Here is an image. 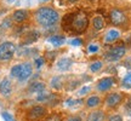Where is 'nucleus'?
Masks as SVG:
<instances>
[{"mask_svg": "<svg viewBox=\"0 0 131 121\" xmlns=\"http://www.w3.org/2000/svg\"><path fill=\"white\" fill-rule=\"evenodd\" d=\"M88 26H89V18H88V15L83 11L70 14L66 16L63 19V29L68 32H73L75 34L85 32Z\"/></svg>", "mask_w": 131, "mask_h": 121, "instance_id": "1", "label": "nucleus"}, {"mask_svg": "<svg viewBox=\"0 0 131 121\" xmlns=\"http://www.w3.org/2000/svg\"><path fill=\"white\" fill-rule=\"evenodd\" d=\"M35 19L42 27H52L58 22L60 15L51 7H40L35 12Z\"/></svg>", "mask_w": 131, "mask_h": 121, "instance_id": "2", "label": "nucleus"}, {"mask_svg": "<svg viewBox=\"0 0 131 121\" xmlns=\"http://www.w3.org/2000/svg\"><path fill=\"white\" fill-rule=\"evenodd\" d=\"M15 52H16V46L14 42L5 41L0 44V60H10L12 59Z\"/></svg>", "mask_w": 131, "mask_h": 121, "instance_id": "3", "label": "nucleus"}, {"mask_svg": "<svg viewBox=\"0 0 131 121\" xmlns=\"http://www.w3.org/2000/svg\"><path fill=\"white\" fill-rule=\"evenodd\" d=\"M125 52H126V49L123 46V45L113 47V49H111V50L107 52L106 58H107V60H109V62H117V60H119L120 58L124 57Z\"/></svg>", "mask_w": 131, "mask_h": 121, "instance_id": "4", "label": "nucleus"}, {"mask_svg": "<svg viewBox=\"0 0 131 121\" xmlns=\"http://www.w3.org/2000/svg\"><path fill=\"white\" fill-rule=\"evenodd\" d=\"M45 114H46L45 108L41 105H35L28 112V119L29 120H38V119H41Z\"/></svg>", "mask_w": 131, "mask_h": 121, "instance_id": "5", "label": "nucleus"}, {"mask_svg": "<svg viewBox=\"0 0 131 121\" xmlns=\"http://www.w3.org/2000/svg\"><path fill=\"white\" fill-rule=\"evenodd\" d=\"M111 21H112L113 24H115V26H120V24L125 23L126 17H125V15L123 14L120 10L114 9V10L111 11Z\"/></svg>", "mask_w": 131, "mask_h": 121, "instance_id": "6", "label": "nucleus"}, {"mask_svg": "<svg viewBox=\"0 0 131 121\" xmlns=\"http://www.w3.org/2000/svg\"><path fill=\"white\" fill-rule=\"evenodd\" d=\"M32 73H33L32 64H30L29 62L23 63V64H22V70H21V74H19V76H18V81L23 82V81H26V80H28L29 78H30Z\"/></svg>", "mask_w": 131, "mask_h": 121, "instance_id": "7", "label": "nucleus"}, {"mask_svg": "<svg viewBox=\"0 0 131 121\" xmlns=\"http://www.w3.org/2000/svg\"><path fill=\"white\" fill-rule=\"evenodd\" d=\"M11 92H12V84H11L10 79L5 78L0 81V93L5 97H9Z\"/></svg>", "mask_w": 131, "mask_h": 121, "instance_id": "8", "label": "nucleus"}, {"mask_svg": "<svg viewBox=\"0 0 131 121\" xmlns=\"http://www.w3.org/2000/svg\"><path fill=\"white\" fill-rule=\"evenodd\" d=\"M72 64H73V60L70 59V58H68V57H63V58L57 60L56 69L60 70V71H67V70L70 69Z\"/></svg>", "mask_w": 131, "mask_h": 121, "instance_id": "9", "label": "nucleus"}, {"mask_svg": "<svg viewBox=\"0 0 131 121\" xmlns=\"http://www.w3.org/2000/svg\"><path fill=\"white\" fill-rule=\"evenodd\" d=\"M113 85H114L113 78H103V79H101L98 81L97 89L100 90V91H108Z\"/></svg>", "mask_w": 131, "mask_h": 121, "instance_id": "10", "label": "nucleus"}, {"mask_svg": "<svg viewBox=\"0 0 131 121\" xmlns=\"http://www.w3.org/2000/svg\"><path fill=\"white\" fill-rule=\"evenodd\" d=\"M120 102H122V94H119V93H112V94H109L107 101H106L108 107H115Z\"/></svg>", "mask_w": 131, "mask_h": 121, "instance_id": "11", "label": "nucleus"}, {"mask_svg": "<svg viewBox=\"0 0 131 121\" xmlns=\"http://www.w3.org/2000/svg\"><path fill=\"white\" fill-rule=\"evenodd\" d=\"M28 17V12L26 11V10H17V11H15L14 15H12V18H14L15 22H17V23H22L24 22L26 19Z\"/></svg>", "mask_w": 131, "mask_h": 121, "instance_id": "12", "label": "nucleus"}, {"mask_svg": "<svg viewBox=\"0 0 131 121\" xmlns=\"http://www.w3.org/2000/svg\"><path fill=\"white\" fill-rule=\"evenodd\" d=\"M29 91L33 93H41L45 92V84L44 82H33L30 86H29Z\"/></svg>", "mask_w": 131, "mask_h": 121, "instance_id": "13", "label": "nucleus"}, {"mask_svg": "<svg viewBox=\"0 0 131 121\" xmlns=\"http://www.w3.org/2000/svg\"><path fill=\"white\" fill-rule=\"evenodd\" d=\"M119 37H120V34H119L118 30H115V29H111V30L106 34L104 40H106V42H113V41H115V40H118Z\"/></svg>", "mask_w": 131, "mask_h": 121, "instance_id": "14", "label": "nucleus"}, {"mask_svg": "<svg viewBox=\"0 0 131 121\" xmlns=\"http://www.w3.org/2000/svg\"><path fill=\"white\" fill-rule=\"evenodd\" d=\"M49 41L51 42L53 46H61L66 42V39L61 35H52L49 38Z\"/></svg>", "mask_w": 131, "mask_h": 121, "instance_id": "15", "label": "nucleus"}, {"mask_svg": "<svg viewBox=\"0 0 131 121\" xmlns=\"http://www.w3.org/2000/svg\"><path fill=\"white\" fill-rule=\"evenodd\" d=\"M50 85H51L52 89H56V90H60L63 85V79L61 76H53L50 81Z\"/></svg>", "mask_w": 131, "mask_h": 121, "instance_id": "16", "label": "nucleus"}, {"mask_svg": "<svg viewBox=\"0 0 131 121\" xmlns=\"http://www.w3.org/2000/svg\"><path fill=\"white\" fill-rule=\"evenodd\" d=\"M26 38H28V39H26L23 44H32V42H34V41H37L38 40V38H39V32L33 30V32L28 33Z\"/></svg>", "mask_w": 131, "mask_h": 121, "instance_id": "17", "label": "nucleus"}, {"mask_svg": "<svg viewBox=\"0 0 131 121\" xmlns=\"http://www.w3.org/2000/svg\"><path fill=\"white\" fill-rule=\"evenodd\" d=\"M103 117H104V114H103V112H94L91 113L89 115V119L88 120L89 121H102Z\"/></svg>", "mask_w": 131, "mask_h": 121, "instance_id": "18", "label": "nucleus"}, {"mask_svg": "<svg viewBox=\"0 0 131 121\" xmlns=\"http://www.w3.org/2000/svg\"><path fill=\"white\" fill-rule=\"evenodd\" d=\"M21 70H22V64H16L14 65L11 70H10V75H11V78H16V79H18L19 74H21Z\"/></svg>", "mask_w": 131, "mask_h": 121, "instance_id": "19", "label": "nucleus"}, {"mask_svg": "<svg viewBox=\"0 0 131 121\" xmlns=\"http://www.w3.org/2000/svg\"><path fill=\"white\" fill-rule=\"evenodd\" d=\"M94 27L96 30H101V29L104 27V21L101 16H97L94 18Z\"/></svg>", "mask_w": 131, "mask_h": 121, "instance_id": "20", "label": "nucleus"}, {"mask_svg": "<svg viewBox=\"0 0 131 121\" xmlns=\"http://www.w3.org/2000/svg\"><path fill=\"white\" fill-rule=\"evenodd\" d=\"M100 104V98L97 96H91V97L86 101V105L89 108H94V107H97Z\"/></svg>", "mask_w": 131, "mask_h": 121, "instance_id": "21", "label": "nucleus"}, {"mask_svg": "<svg viewBox=\"0 0 131 121\" xmlns=\"http://www.w3.org/2000/svg\"><path fill=\"white\" fill-rule=\"evenodd\" d=\"M122 85H123V87H125V89H131V73H127L124 76V79L122 81Z\"/></svg>", "mask_w": 131, "mask_h": 121, "instance_id": "22", "label": "nucleus"}, {"mask_svg": "<svg viewBox=\"0 0 131 121\" xmlns=\"http://www.w3.org/2000/svg\"><path fill=\"white\" fill-rule=\"evenodd\" d=\"M81 103H83L81 99H72V98H69V99H67L64 102V105L66 107H77V105H79Z\"/></svg>", "mask_w": 131, "mask_h": 121, "instance_id": "23", "label": "nucleus"}, {"mask_svg": "<svg viewBox=\"0 0 131 121\" xmlns=\"http://www.w3.org/2000/svg\"><path fill=\"white\" fill-rule=\"evenodd\" d=\"M102 62H100V60H97V62H94L92 64L90 65V70L92 71V73H97V71H100V70L102 69Z\"/></svg>", "mask_w": 131, "mask_h": 121, "instance_id": "24", "label": "nucleus"}, {"mask_svg": "<svg viewBox=\"0 0 131 121\" xmlns=\"http://www.w3.org/2000/svg\"><path fill=\"white\" fill-rule=\"evenodd\" d=\"M49 98H50V94H46L45 92H41L37 96V101L38 102H47Z\"/></svg>", "mask_w": 131, "mask_h": 121, "instance_id": "25", "label": "nucleus"}, {"mask_svg": "<svg viewBox=\"0 0 131 121\" xmlns=\"http://www.w3.org/2000/svg\"><path fill=\"white\" fill-rule=\"evenodd\" d=\"M44 63H45V59H44L42 57H38V58H35V60H34V64H35V67H37L38 69H40L42 65H44Z\"/></svg>", "mask_w": 131, "mask_h": 121, "instance_id": "26", "label": "nucleus"}, {"mask_svg": "<svg viewBox=\"0 0 131 121\" xmlns=\"http://www.w3.org/2000/svg\"><path fill=\"white\" fill-rule=\"evenodd\" d=\"M1 116H3V119H4L5 121H15L14 116H12L10 113H7V112H3L1 113Z\"/></svg>", "mask_w": 131, "mask_h": 121, "instance_id": "27", "label": "nucleus"}, {"mask_svg": "<svg viewBox=\"0 0 131 121\" xmlns=\"http://www.w3.org/2000/svg\"><path fill=\"white\" fill-rule=\"evenodd\" d=\"M98 50H100V47H98V45H96V44H90L89 47H88V51H89L90 53H95V52H97Z\"/></svg>", "mask_w": 131, "mask_h": 121, "instance_id": "28", "label": "nucleus"}, {"mask_svg": "<svg viewBox=\"0 0 131 121\" xmlns=\"http://www.w3.org/2000/svg\"><path fill=\"white\" fill-rule=\"evenodd\" d=\"M45 121H62V119L58 114H52V115H50Z\"/></svg>", "mask_w": 131, "mask_h": 121, "instance_id": "29", "label": "nucleus"}, {"mask_svg": "<svg viewBox=\"0 0 131 121\" xmlns=\"http://www.w3.org/2000/svg\"><path fill=\"white\" fill-rule=\"evenodd\" d=\"M90 90H91V87H90V86H83V87H81V90L79 91V96H83V94L85 96L88 92H90Z\"/></svg>", "mask_w": 131, "mask_h": 121, "instance_id": "30", "label": "nucleus"}, {"mask_svg": "<svg viewBox=\"0 0 131 121\" xmlns=\"http://www.w3.org/2000/svg\"><path fill=\"white\" fill-rule=\"evenodd\" d=\"M124 67L127 69H131V57H127L126 59L124 60Z\"/></svg>", "mask_w": 131, "mask_h": 121, "instance_id": "31", "label": "nucleus"}, {"mask_svg": "<svg viewBox=\"0 0 131 121\" xmlns=\"http://www.w3.org/2000/svg\"><path fill=\"white\" fill-rule=\"evenodd\" d=\"M70 45H72V46H80V45H81V40H79V39H73V40L70 41Z\"/></svg>", "mask_w": 131, "mask_h": 121, "instance_id": "32", "label": "nucleus"}, {"mask_svg": "<svg viewBox=\"0 0 131 121\" xmlns=\"http://www.w3.org/2000/svg\"><path fill=\"white\" fill-rule=\"evenodd\" d=\"M125 108H126L127 113H129V115L131 116V97L129 98V101H127L126 104H125Z\"/></svg>", "mask_w": 131, "mask_h": 121, "instance_id": "33", "label": "nucleus"}, {"mask_svg": "<svg viewBox=\"0 0 131 121\" xmlns=\"http://www.w3.org/2000/svg\"><path fill=\"white\" fill-rule=\"evenodd\" d=\"M109 121H123V117L120 116V115H113V116L109 119Z\"/></svg>", "mask_w": 131, "mask_h": 121, "instance_id": "34", "label": "nucleus"}, {"mask_svg": "<svg viewBox=\"0 0 131 121\" xmlns=\"http://www.w3.org/2000/svg\"><path fill=\"white\" fill-rule=\"evenodd\" d=\"M67 121H81V117L78 116V115H74V116H70L67 119Z\"/></svg>", "mask_w": 131, "mask_h": 121, "instance_id": "35", "label": "nucleus"}, {"mask_svg": "<svg viewBox=\"0 0 131 121\" xmlns=\"http://www.w3.org/2000/svg\"><path fill=\"white\" fill-rule=\"evenodd\" d=\"M126 44L129 45V46H131V35L129 38H127V40H126Z\"/></svg>", "mask_w": 131, "mask_h": 121, "instance_id": "36", "label": "nucleus"}, {"mask_svg": "<svg viewBox=\"0 0 131 121\" xmlns=\"http://www.w3.org/2000/svg\"><path fill=\"white\" fill-rule=\"evenodd\" d=\"M15 1H16V0H6V3H7V4H14Z\"/></svg>", "mask_w": 131, "mask_h": 121, "instance_id": "37", "label": "nucleus"}, {"mask_svg": "<svg viewBox=\"0 0 131 121\" xmlns=\"http://www.w3.org/2000/svg\"><path fill=\"white\" fill-rule=\"evenodd\" d=\"M1 35H3V28L0 27V38H1Z\"/></svg>", "mask_w": 131, "mask_h": 121, "instance_id": "38", "label": "nucleus"}, {"mask_svg": "<svg viewBox=\"0 0 131 121\" xmlns=\"http://www.w3.org/2000/svg\"><path fill=\"white\" fill-rule=\"evenodd\" d=\"M44 1H49V0H44Z\"/></svg>", "mask_w": 131, "mask_h": 121, "instance_id": "39", "label": "nucleus"}]
</instances>
